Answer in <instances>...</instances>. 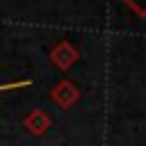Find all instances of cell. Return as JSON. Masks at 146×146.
I'll list each match as a JSON object with an SVG mask.
<instances>
[{
	"label": "cell",
	"mask_w": 146,
	"mask_h": 146,
	"mask_svg": "<svg viewBox=\"0 0 146 146\" xmlns=\"http://www.w3.org/2000/svg\"><path fill=\"white\" fill-rule=\"evenodd\" d=\"M125 5L130 9H135L139 16H146V0H125Z\"/></svg>",
	"instance_id": "cell-1"
},
{
	"label": "cell",
	"mask_w": 146,
	"mask_h": 146,
	"mask_svg": "<svg viewBox=\"0 0 146 146\" xmlns=\"http://www.w3.org/2000/svg\"><path fill=\"white\" fill-rule=\"evenodd\" d=\"M30 82H14V84H0V91H7V89H14V87H25Z\"/></svg>",
	"instance_id": "cell-2"
}]
</instances>
